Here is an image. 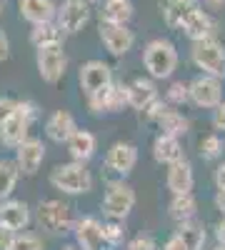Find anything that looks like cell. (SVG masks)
I'll use <instances>...</instances> for the list:
<instances>
[{
	"instance_id": "obj_23",
	"label": "cell",
	"mask_w": 225,
	"mask_h": 250,
	"mask_svg": "<svg viewBox=\"0 0 225 250\" xmlns=\"http://www.w3.org/2000/svg\"><path fill=\"white\" fill-rule=\"evenodd\" d=\"M128 93H130V108H135L138 113L158 98V88L153 78H135L133 83H128Z\"/></svg>"
},
{
	"instance_id": "obj_26",
	"label": "cell",
	"mask_w": 225,
	"mask_h": 250,
	"mask_svg": "<svg viewBox=\"0 0 225 250\" xmlns=\"http://www.w3.org/2000/svg\"><path fill=\"white\" fill-rule=\"evenodd\" d=\"M158 128H160V133L163 135H170V138H183V135H188V130H190V120L183 115L180 110H168L165 115H163L160 120H158Z\"/></svg>"
},
{
	"instance_id": "obj_11",
	"label": "cell",
	"mask_w": 225,
	"mask_h": 250,
	"mask_svg": "<svg viewBox=\"0 0 225 250\" xmlns=\"http://www.w3.org/2000/svg\"><path fill=\"white\" fill-rule=\"evenodd\" d=\"M103 163H105V168L110 173H115L123 180L125 175H130L135 170V165H138V148H135L133 143L118 140V143H113L110 148H108Z\"/></svg>"
},
{
	"instance_id": "obj_27",
	"label": "cell",
	"mask_w": 225,
	"mask_h": 250,
	"mask_svg": "<svg viewBox=\"0 0 225 250\" xmlns=\"http://www.w3.org/2000/svg\"><path fill=\"white\" fill-rule=\"evenodd\" d=\"M193 5H195V3H190V0H160V13H163V20L168 23V28L180 30L183 18L188 15V10H190Z\"/></svg>"
},
{
	"instance_id": "obj_2",
	"label": "cell",
	"mask_w": 225,
	"mask_h": 250,
	"mask_svg": "<svg viewBox=\"0 0 225 250\" xmlns=\"http://www.w3.org/2000/svg\"><path fill=\"white\" fill-rule=\"evenodd\" d=\"M38 118V108L30 100H18V108L13 110V115L0 125V143L10 150H18L28 138H30V128L33 120Z\"/></svg>"
},
{
	"instance_id": "obj_5",
	"label": "cell",
	"mask_w": 225,
	"mask_h": 250,
	"mask_svg": "<svg viewBox=\"0 0 225 250\" xmlns=\"http://www.w3.org/2000/svg\"><path fill=\"white\" fill-rule=\"evenodd\" d=\"M190 60L203 75H213L225 80V48L215 38L198 40L190 48Z\"/></svg>"
},
{
	"instance_id": "obj_14",
	"label": "cell",
	"mask_w": 225,
	"mask_h": 250,
	"mask_svg": "<svg viewBox=\"0 0 225 250\" xmlns=\"http://www.w3.org/2000/svg\"><path fill=\"white\" fill-rule=\"evenodd\" d=\"M73 238L78 250H103L105 238H103V223L93 215H83L75 220Z\"/></svg>"
},
{
	"instance_id": "obj_32",
	"label": "cell",
	"mask_w": 225,
	"mask_h": 250,
	"mask_svg": "<svg viewBox=\"0 0 225 250\" xmlns=\"http://www.w3.org/2000/svg\"><path fill=\"white\" fill-rule=\"evenodd\" d=\"M103 238L108 248H120L125 243V225L123 220H105L103 223Z\"/></svg>"
},
{
	"instance_id": "obj_34",
	"label": "cell",
	"mask_w": 225,
	"mask_h": 250,
	"mask_svg": "<svg viewBox=\"0 0 225 250\" xmlns=\"http://www.w3.org/2000/svg\"><path fill=\"white\" fill-rule=\"evenodd\" d=\"M168 110H170L168 100H163V98L158 95V98H155L153 103H148V105H145V108L140 110V118L145 120V123H158V120H160L163 115H165Z\"/></svg>"
},
{
	"instance_id": "obj_13",
	"label": "cell",
	"mask_w": 225,
	"mask_h": 250,
	"mask_svg": "<svg viewBox=\"0 0 225 250\" xmlns=\"http://www.w3.org/2000/svg\"><path fill=\"white\" fill-rule=\"evenodd\" d=\"M98 33H100V40H103L105 50L115 58L128 55L135 43V35H133V30H128V25H115V23H103L100 20Z\"/></svg>"
},
{
	"instance_id": "obj_49",
	"label": "cell",
	"mask_w": 225,
	"mask_h": 250,
	"mask_svg": "<svg viewBox=\"0 0 225 250\" xmlns=\"http://www.w3.org/2000/svg\"><path fill=\"white\" fill-rule=\"evenodd\" d=\"M190 3H195V0H190Z\"/></svg>"
},
{
	"instance_id": "obj_1",
	"label": "cell",
	"mask_w": 225,
	"mask_h": 250,
	"mask_svg": "<svg viewBox=\"0 0 225 250\" xmlns=\"http://www.w3.org/2000/svg\"><path fill=\"white\" fill-rule=\"evenodd\" d=\"M75 215H73V208L65 200H58V198H48V200H40L38 210H35V223L43 233L53 235V238H63L68 233H73L75 228Z\"/></svg>"
},
{
	"instance_id": "obj_41",
	"label": "cell",
	"mask_w": 225,
	"mask_h": 250,
	"mask_svg": "<svg viewBox=\"0 0 225 250\" xmlns=\"http://www.w3.org/2000/svg\"><path fill=\"white\" fill-rule=\"evenodd\" d=\"M213 180H215V188H218V190H225V163H220L218 168H215Z\"/></svg>"
},
{
	"instance_id": "obj_39",
	"label": "cell",
	"mask_w": 225,
	"mask_h": 250,
	"mask_svg": "<svg viewBox=\"0 0 225 250\" xmlns=\"http://www.w3.org/2000/svg\"><path fill=\"white\" fill-rule=\"evenodd\" d=\"M213 128L215 130H225V100L213 110Z\"/></svg>"
},
{
	"instance_id": "obj_20",
	"label": "cell",
	"mask_w": 225,
	"mask_h": 250,
	"mask_svg": "<svg viewBox=\"0 0 225 250\" xmlns=\"http://www.w3.org/2000/svg\"><path fill=\"white\" fill-rule=\"evenodd\" d=\"M165 185L173 195H183V193H193L195 185V173L193 165L188 160H180L175 165H168V175H165Z\"/></svg>"
},
{
	"instance_id": "obj_25",
	"label": "cell",
	"mask_w": 225,
	"mask_h": 250,
	"mask_svg": "<svg viewBox=\"0 0 225 250\" xmlns=\"http://www.w3.org/2000/svg\"><path fill=\"white\" fill-rule=\"evenodd\" d=\"M133 13H135L133 0H105L103 10H100V20L103 23H115V25H128Z\"/></svg>"
},
{
	"instance_id": "obj_35",
	"label": "cell",
	"mask_w": 225,
	"mask_h": 250,
	"mask_svg": "<svg viewBox=\"0 0 225 250\" xmlns=\"http://www.w3.org/2000/svg\"><path fill=\"white\" fill-rule=\"evenodd\" d=\"M10 250H43V240L35 233H18Z\"/></svg>"
},
{
	"instance_id": "obj_9",
	"label": "cell",
	"mask_w": 225,
	"mask_h": 250,
	"mask_svg": "<svg viewBox=\"0 0 225 250\" xmlns=\"http://www.w3.org/2000/svg\"><path fill=\"white\" fill-rule=\"evenodd\" d=\"M190 103L203 110H215L223 103V80L213 75H198L190 80Z\"/></svg>"
},
{
	"instance_id": "obj_16",
	"label": "cell",
	"mask_w": 225,
	"mask_h": 250,
	"mask_svg": "<svg viewBox=\"0 0 225 250\" xmlns=\"http://www.w3.org/2000/svg\"><path fill=\"white\" fill-rule=\"evenodd\" d=\"M45 160V143L40 138H28L20 148L15 150V163L23 175H35L40 165Z\"/></svg>"
},
{
	"instance_id": "obj_37",
	"label": "cell",
	"mask_w": 225,
	"mask_h": 250,
	"mask_svg": "<svg viewBox=\"0 0 225 250\" xmlns=\"http://www.w3.org/2000/svg\"><path fill=\"white\" fill-rule=\"evenodd\" d=\"M18 108V100H13V98H5V95H0V125H3L10 115H13V110Z\"/></svg>"
},
{
	"instance_id": "obj_28",
	"label": "cell",
	"mask_w": 225,
	"mask_h": 250,
	"mask_svg": "<svg viewBox=\"0 0 225 250\" xmlns=\"http://www.w3.org/2000/svg\"><path fill=\"white\" fill-rule=\"evenodd\" d=\"M175 235L185 243L190 250H203L205 245V228H203L200 220H188V223H180Z\"/></svg>"
},
{
	"instance_id": "obj_43",
	"label": "cell",
	"mask_w": 225,
	"mask_h": 250,
	"mask_svg": "<svg viewBox=\"0 0 225 250\" xmlns=\"http://www.w3.org/2000/svg\"><path fill=\"white\" fill-rule=\"evenodd\" d=\"M215 240H218V245H225V215L215 225Z\"/></svg>"
},
{
	"instance_id": "obj_3",
	"label": "cell",
	"mask_w": 225,
	"mask_h": 250,
	"mask_svg": "<svg viewBox=\"0 0 225 250\" xmlns=\"http://www.w3.org/2000/svg\"><path fill=\"white\" fill-rule=\"evenodd\" d=\"M50 185L63 195H85L93 190V175L85 168V163H60L50 170Z\"/></svg>"
},
{
	"instance_id": "obj_46",
	"label": "cell",
	"mask_w": 225,
	"mask_h": 250,
	"mask_svg": "<svg viewBox=\"0 0 225 250\" xmlns=\"http://www.w3.org/2000/svg\"><path fill=\"white\" fill-rule=\"evenodd\" d=\"M63 250H78V245H65Z\"/></svg>"
},
{
	"instance_id": "obj_40",
	"label": "cell",
	"mask_w": 225,
	"mask_h": 250,
	"mask_svg": "<svg viewBox=\"0 0 225 250\" xmlns=\"http://www.w3.org/2000/svg\"><path fill=\"white\" fill-rule=\"evenodd\" d=\"M163 250H190V248H188L185 243H183V240H180V238H178V235L173 233V235H170V238L165 240V245H163Z\"/></svg>"
},
{
	"instance_id": "obj_50",
	"label": "cell",
	"mask_w": 225,
	"mask_h": 250,
	"mask_svg": "<svg viewBox=\"0 0 225 250\" xmlns=\"http://www.w3.org/2000/svg\"><path fill=\"white\" fill-rule=\"evenodd\" d=\"M0 10H3V5H0Z\"/></svg>"
},
{
	"instance_id": "obj_19",
	"label": "cell",
	"mask_w": 225,
	"mask_h": 250,
	"mask_svg": "<svg viewBox=\"0 0 225 250\" xmlns=\"http://www.w3.org/2000/svg\"><path fill=\"white\" fill-rule=\"evenodd\" d=\"M18 8H20L23 20H28L30 25L53 23V20L58 18V5L53 3V0H20Z\"/></svg>"
},
{
	"instance_id": "obj_21",
	"label": "cell",
	"mask_w": 225,
	"mask_h": 250,
	"mask_svg": "<svg viewBox=\"0 0 225 250\" xmlns=\"http://www.w3.org/2000/svg\"><path fill=\"white\" fill-rule=\"evenodd\" d=\"M153 160L160 163V165H175L180 160H185L180 138H170V135H163L160 133L153 140Z\"/></svg>"
},
{
	"instance_id": "obj_45",
	"label": "cell",
	"mask_w": 225,
	"mask_h": 250,
	"mask_svg": "<svg viewBox=\"0 0 225 250\" xmlns=\"http://www.w3.org/2000/svg\"><path fill=\"white\" fill-rule=\"evenodd\" d=\"M205 3V8H210V10H220V8H225V0H203Z\"/></svg>"
},
{
	"instance_id": "obj_24",
	"label": "cell",
	"mask_w": 225,
	"mask_h": 250,
	"mask_svg": "<svg viewBox=\"0 0 225 250\" xmlns=\"http://www.w3.org/2000/svg\"><path fill=\"white\" fill-rule=\"evenodd\" d=\"M168 215L178 225L180 223H188V220H195V215H198V200H195V195L193 193L173 195L170 203H168Z\"/></svg>"
},
{
	"instance_id": "obj_6",
	"label": "cell",
	"mask_w": 225,
	"mask_h": 250,
	"mask_svg": "<svg viewBox=\"0 0 225 250\" xmlns=\"http://www.w3.org/2000/svg\"><path fill=\"white\" fill-rule=\"evenodd\" d=\"M35 62H38V73L43 78V83H48V85L60 83L68 70V55H65L63 43H50V45L35 48Z\"/></svg>"
},
{
	"instance_id": "obj_12",
	"label": "cell",
	"mask_w": 225,
	"mask_h": 250,
	"mask_svg": "<svg viewBox=\"0 0 225 250\" xmlns=\"http://www.w3.org/2000/svg\"><path fill=\"white\" fill-rule=\"evenodd\" d=\"M78 80H80V90L90 98V95H95L98 90H103L105 85L113 83V68L103 60H88L80 65Z\"/></svg>"
},
{
	"instance_id": "obj_36",
	"label": "cell",
	"mask_w": 225,
	"mask_h": 250,
	"mask_svg": "<svg viewBox=\"0 0 225 250\" xmlns=\"http://www.w3.org/2000/svg\"><path fill=\"white\" fill-rule=\"evenodd\" d=\"M125 250H158V243L153 238H148V235H138V238H133L125 245Z\"/></svg>"
},
{
	"instance_id": "obj_7",
	"label": "cell",
	"mask_w": 225,
	"mask_h": 250,
	"mask_svg": "<svg viewBox=\"0 0 225 250\" xmlns=\"http://www.w3.org/2000/svg\"><path fill=\"white\" fill-rule=\"evenodd\" d=\"M133 208H135V190L128 183L113 180L103 195V215L108 220H125L133 213Z\"/></svg>"
},
{
	"instance_id": "obj_38",
	"label": "cell",
	"mask_w": 225,
	"mask_h": 250,
	"mask_svg": "<svg viewBox=\"0 0 225 250\" xmlns=\"http://www.w3.org/2000/svg\"><path fill=\"white\" fill-rule=\"evenodd\" d=\"M15 230H10V228H5V225H0V250H10L13 248V243H15Z\"/></svg>"
},
{
	"instance_id": "obj_8",
	"label": "cell",
	"mask_w": 225,
	"mask_h": 250,
	"mask_svg": "<svg viewBox=\"0 0 225 250\" xmlns=\"http://www.w3.org/2000/svg\"><path fill=\"white\" fill-rule=\"evenodd\" d=\"M88 108L93 115H108V113H123V108H130V93L123 83H110L103 90L88 98Z\"/></svg>"
},
{
	"instance_id": "obj_31",
	"label": "cell",
	"mask_w": 225,
	"mask_h": 250,
	"mask_svg": "<svg viewBox=\"0 0 225 250\" xmlns=\"http://www.w3.org/2000/svg\"><path fill=\"white\" fill-rule=\"evenodd\" d=\"M198 153H200L203 160H218V158H223V138L218 133L205 135L200 140V145H198Z\"/></svg>"
},
{
	"instance_id": "obj_42",
	"label": "cell",
	"mask_w": 225,
	"mask_h": 250,
	"mask_svg": "<svg viewBox=\"0 0 225 250\" xmlns=\"http://www.w3.org/2000/svg\"><path fill=\"white\" fill-rule=\"evenodd\" d=\"M8 55H10V40L3 30H0V62L8 60Z\"/></svg>"
},
{
	"instance_id": "obj_4",
	"label": "cell",
	"mask_w": 225,
	"mask_h": 250,
	"mask_svg": "<svg viewBox=\"0 0 225 250\" xmlns=\"http://www.w3.org/2000/svg\"><path fill=\"white\" fill-rule=\"evenodd\" d=\"M143 65L153 80H168L178 70V50L170 40L155 38L143 48Z\"/></svg>"
},
{
	"instance_id": "obj_33",
	"label": "cell",
	"mask_w": 225,
	"mask_h": 250,
	"mask_svg": "<svg viewBox=\"0 0 225 250\" xmlns=\"http://www.w3.org/2000/svg\"><path fill=\"white\" fill-rule=\"evenodd\" d=\"M165 100H168V105H173V108L190 103V83H183V80L170 83V88L165 90Z\"/></svg>"
},
{
	"instance_id": "obj_48",
	"label": "cell",
	"mask_w": 225,
	"mask_h": 250,
	"mask_svg": "<svg viewBox=\"0 0 225 250\" xmlns=\"http://www.w3.org/2000/svg\"><path fill=\"white\" fill-rule=\"evenodd\" d=\"M88 3H100V0H88Z\"/></svg>"
},
{
	"instance_id": "obj_15",
	"label": "cell",
	"mask_w": 225,
	"mask_h": 250,
	"mask_svg": "<svg viewBox=\"0 0 225 250\" xmlns=\"http://www.w3.org/2000/svg\"><path fill=\"white\" fill-rule=\"evenodd\" d=\"M215 20L210 18V13H205L200 5H193L188 10V15L183 18V25L180 30L185 33V38H190L193 43L198 40H205V38H215Z\"/></svg>"
},
{
	"instance_id": "obj_29",
	"label": "cell",
	"mask_w": 225,
	"mask_h": 250,
	"mask_svg": "<svg viewBox=\"0 0 225 250\" xmlns=\"http://www.w3.org/2000/svg\"><path fill=\"white\" fill-rule=\"evenodd\" d=\"M20 168L15 160H0V203L3 200H10L15 185L20 180Z\"/></svg>"
},
{
	"instance_id": "obj_30",
	"label": "cell",
	"mask_w": 225,
	"mask_h": 250,
	"mask_svg": "<svg viewBox=\"0 0 225 250\" xmlns=\"http://www.w3.org/2000/svg\"><path fill=\"white\" fill-rule=\"evenodd\" d=\"M30 43L35 48L40 45H50V43H63V30L58 28V23H43V25H33L30 30Z\"/></svg>"
},
{
	"instance_id": "obj_44",
	"label": "cell",
	"mask_w": 225,
	"mask_h": 250,
	"mask_svg": "<svg viewBox=\"0 0 225 250\" xmlns=\"http://www.w3.org/2000/svg\"><path fill=\"white\" fill-rule=\"evenodd\" d=\"M213 203H215V210H220V215H225V190H215Z\"/></svg>"
},
{
	"instance_id": "obj_18",
	"label": "cell",
	"mask_w": 225,
	"mask_h": 250,
	"mask_svg": "<svg viewBox=\"0 0 225 250\" xmlns=\"http://www.w3.org/2000/svg\"><path fill=\"white\" fill-rule=\"evenodd\" d=\"M78 130H80L78 123H75L73 113H68V110H55L45 120V135H48V140H53L58 145H65Z\"/></svg>"
},
{
	"instance_id": "obj_22",
	"label": "cell",
	"mask_w": 225,
	"mask_h": 250,
	"mask_svg": "<svg viewBox=\"0 0 225 250\" xmlns=\"http://www.w3.org/2000/svg\"><path fill=\"white\" fill-rule=\"evenodd\" d=\"M65 148H68L70 160H75V163H88V160L95 155V150H98V140H95V135H93L90 130H78V133L65 143Z\"/></svg>"
},
{
	"instance_id": "obj_17",
	"label": "cell",
	"mask_w": 225,
	"mask_h": 250,
	"mask_svg": "<svg viewBox=\"0 0 225 250\" xmlns=\"http://www.w3.org/2000/svg\"><path fill=\"white\" fill-rule=\"evenodd\" d=\"M33 213H30V205L25 200H3L0 203V225L10 228L15 233H23L25 228L30 225Z\"/></svg>"
},
{
	"instance_id": "obj_47",
	"label": "cell",
	"mask_w": 225,
	"mask_h": 250,
	"mask_svg": "<svg viewBox=\"0 0 225 250\" xmlns=\"http://www.w3.org/2000/svg\"><path fill=\"white\" fill-rule=\"evenodd\" d=\"M213 250H225V245H215V248H213Z\"/></svg>"
},
{
	"instance_id": "obj_10",
	"label": "cell",
	"mask_w": 225,
	"mask_h": 250,
	"mask_svg": "<svg viewBox=\"0 0 225 250\" xmlns=\"http://www.w3.org/2000/svg\"><path fill=\"white\" fill-rule=\"evenodd\" d=\"M90 20V8H88V0H65L63 5H58V18L55 23L58 28L68 33V35H75L80 33Z\"/></svg>"
}]
</instances>
